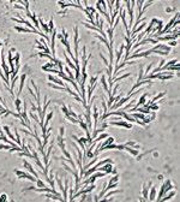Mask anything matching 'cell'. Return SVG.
Listing matches in <instances>:
<instances>
[{
    "instance_id": "cell-1",
    "label": "cell",
    "mask_w": 180,
    "mask_h": 202,
    "mask_svg": "<svg viewBox=\"0 0 180 202\" xmlns=\"http://www.w3.org/2000/svg\"><path fill=\"white\" fill-rule=\"evenodd\" d=\"M170 190H174V186H173V184H172V180L170 179H166L161 184V188H160V191L157 192V196H156V198H155V201L154 202H158L162 197H164L167 194H168Z\"/></svg>"
},
{
    "instance_id": "cell-2",
    "label": "cell",
    "mask_w": 180,
    "mask_h": 202,
    "mask_svg": "<svg viewBox=\"0 0 180 202\" xmlns=\"http://www.w3.org/2000/svg\"><path fill=\"white\" fill-rule=\"evenodd\" d=\"M0 53H1V69H3V73H4V76H5V79H6V84H4L6 88H7V86L10 84V69H9V66L6 65V60H5V51L1 48V51H0Z\"/></svg>"
},
{
    "instance_id": "cell-3",
    "label": "cell",
    "mask_w": 180,
    "mask_h": 202,
    "mask_svg": "<svg viewBox=\"0 0 180 202\" xmlns=\"http://www.w3.org/2000/svg\"><path fill=\"white\" fill-rule=\"evenodd\" d=\"M136 5V1H126L125 3V6L127 9V13H129V17H130V22H129V25L132 27L133 25V21H135V16H133V7ZM127 25V27H129Z\"/></svg>"
},
{
    "instance_id": "cell-4",
    "label": "cell",
    "mask_w": 180,
    "mask_h": 202,
    "mask_svg": "<svg viewBox=\"0 0 180 202\" xmlns=\"http://www.w3.org/2000/svg\"><path fill=\"white\" fill-rule=\"evenodd\" d=\"M73 33H75V37H73V46H75V58L78 59V48H79V33H78V27L75 25L73 27Z\"/></svg>"
},
{
    "instance_id": "cell-5",
    "label": "cell",
    "mask_w": 180,
    "mask_h": 202,
    "mask_svg": "<svg viewBox=\"0 0 180 202\" xmlns=\"http://www.w3.org/2000/svg\"><path fill=\"white\" fill-rule=\"evenodd\" d=\"M15 30H17V31H21V33H34V34H38V35H41L42 37H44L46 40H49L48 35H46L44 33H41V31H38V30H31V29H29V28H25V27H19V25H16L15 27Z\"/></svg>"
},
{
    "instance_id": "cell-6",
    "label": "cell",
    "mask_w": 180,
    "mask_h": 202,
    "mask_svg": "<svg viewBox=\"0 0 180 202\" xmlns=\"http://www.w3.org/2000/svg\"><path fill=\"white\" fill-rule=\"evenodd\" d=\"M84 117H85V124L88 125V129L91 130L93 129V122H91V104H88L87 107H85V113H84Z\"/></svg>"
},
{
    "instance_id": "cell-7",
    "label": "cell",
    "mask_w": 180,
    "mask_h": 202,
    "mask_svg": "<svg viewBox=\"0 0 180 202\" xmlns=\"http://www.w3.org/2000/svg\"><path fill=\"white\" fill-rule=\"evenodd\" d=\"M15 173L19 179H28L30 182H36V178L33 175H29L28 172H24V171H21V170H15Z\"/></svg>"
},
{
    "instance_id": "cell-8",
    "label": "cell",
    "mask_w": 180,
    "mask_h": 202,
    "mask_svg": "<svg viewBox=\"0 0 180 202\" xmlns=\"http://www.w3.org/2000/svg\"><path fill=\"white\" fill-rule=\"evenodd\" d=\"M55 36H56V30L54 29V30L52 31V38L49 40V41H50V48H49L50 49V54H52V57H53L54 59L56 58V51H55Z\"/></svg>"
},
{
    "instance_id": "cell-9",
    "label": "cell",
    "mask_w": 180,
    "mask_h": 202,
    "mask_svg": "<svg viewBox=\"0 0 180 202\" xmlns=\"http://www.w3.org/2000/svg\"><path fill=\"white\" fill-rule=\"evenodd\" d=\"M153 185V182H148V183H144L143 184V188H142V198L144 201H148V195H149V189L150 186Z\"/></svg>"
},
{
    "instance_id": "cell-10",
    "label": "cell",
    "mask_w": 180,
    "mask_h": 202,
    "mask_svg": "<svg viewBox=\"0 0 180 202\" xmlns=\"http://www.w3.org/2000/svg\"><path fill=\"white\" fill-rule=\"evenodd\" d=\"M124 48H125V45L121 42V44L119 45V48L116 49V54H115V67L119 65L120 59H121V55L124 54Z\"/></svg>"
},
{
    "instance_id": "cell-11",
    "label": "cell",
    "mask_w": 180,
    "mask_h": 202,
    "mask_svg": "<svg viewBox=\"0 0 180 202\" xmlns=\"http://www.w3.org/2000/svg\"><path fill=\"white\" fill-rule=\"evenodd\" d=\"M109 124H112L114 126H121V128H125V129H131L132 128L131 123H129V122H126L124 119L118 120V122H109Z\"/></svg>"
},
{
    "instance_id": "cell-12",
    "label": "cell",
    "mask_w": 180,
    "mask_h": 202,
    "mask_svg": "<svg viewBox=\"0 0 180 202\" xmlns=\"http://www.w3.org/2000/svg\"><path fill=\"white\" fill-rule=\"evenodd\" d=\"M156 196H157V189H156V186L151 185V186H150V189H149L148 201H149V202H154V201H155V198H156Z\"/></svg>"
},
{
    "instance_id": "cell-13",
    "label": "cell",
    "mask_w": 180,
    "mask_h": 202,
    "mask_svg": "<svg viewBox=\"0 0 180 202\" xmlns=\"http://www.w3.org/2000/svg\"><path fill=\"white\" fill-rule=\"evenodd\" d=\"M48 81L50 83H54V84H58V86H61V87H65L66 83L64 82V81H61V79H59L56 76H54V75H48Z\"/></svg>"
},
{
    "instance_id": "cell-14",
    "label": "cell",
    "mask_w": 180,
    "mask_h": 202,
    "mask_svg": "<svg viewBox=\"0 0 180 202\" xmlns=\"http://www.w3.org/2000/svg\"><path fill=\"white\" fill-rule=\"evenodd\" d=\"M23 166H24V167H25V170H28V171H29V172H30V173H31V175H33L35 178H38V173L33 169V165L30 164L29 161L24 160V161H23Z\"/></svg>"
},
{
    "instance_id": "cell-15",
    "label": "cell",
    "mask_w": 180,
    "mask_h": 202,
    "mask_svg": "<svg viewBox=\"0 0 180 202\" xmlns=\"http://www.w3.org/2000/svg\"><path fill=\"white\" fill-rule=\"evenodd\" d=\"M151 54V52H150V49H147V51H143V52H141V53H136V54H131V57H129V59H133V58H141V57H143V58H147L148 55ZM127 59V60H129Z\"/></svg>"
},
{
    "instance_id": "cell-16",
    "label": "cell",
    "mask_w": 180,
    "mask_h": 202,
    "mask_svg": "<svg viewBox=\"0 0 180 202\" xmlns=\"http://www.w3.org/2000/svg\"><path fill=\"white\" fill-rule=\"evenodd\" d=\"M164 95H166V92H161V93L156 94V95H155V96H154V98L151 99V100H149V101H147V102H145V105H147L148 107H149V106H150V105L155 104V102H156V101H157L158 99H161V98H162V96H164Z\"/></svg>"
},
{
    "instance_id": "cell-17",
    "label": "cell",
    "mask_w": 180,
    "mask_h": 202,
    "mask_svg": "<svg viewBox=\"0 0 180 202\" xmlns=\"http://www.w3.org/2000/svg\"><path fill=\"white\" fill-rule=\"evenodd\" d=\"M93 118H94V126L96 128L97 126V122H98V118H100V112H98V107L96 105H94L93 107Z\"/></svg>"
},
{
    "instance_id": "cell-18",
    "label": "cell",
    "mask_w": 180,
    "mask_h": 202,
    "mask_svg": "<svg viewBox=\"0 0 180 202\" xmlns=\"http://www.w3.org/2000/svg\"><path fill=\"white\" fill-rule=\"evenodd\" d=\"M19 79H21V82H19V88H18V92H17V98L21 95V93L23 92V88H24V82H25V79H27V73H23L22 76L19 77Z\"/></svg>"
},
{
    "instance_id": "cell-19",
    "label": "cell",
    "mask_w": 180,
    "mask_h": 202,
    "mask_svg": "<svg viewBox=\"0 0 180 202\" xmlns=\"http://www.w3.org/2000/svg\"><path fill=\"white\" fill-rule=\"evenodd\" d=\"M13 104H15V107H16V111L18 114H21L22 113V107H23V102L22 100L19 98H16L15 100H13Z\"/></svg>"
},
{
    "instance_id": "cell-20",
    "label": "cell",
    "mask_w": 180,
    "mask_h": 202,
    "mask_svg": "<svg viewBox=\"0 0 180 202\" xmlns=\"http://www.w3.org/2000/svg\"><path fill=\"white\" fill-rule=\"evenodd\" d=\"M175 195H176V191H175V189H174V190H170V192H168V194H167L166 196H164V197H162V198H161V200H160V201H158V202H166V201H170V200H172V198H173V197H174Z\"/></svg>"
},
{
    "instance_id": "cell-21",
    "label": "cell",
    "mask_w": 180,
    "mask_h": 202,
    "mask_svg": "<svg viewBox=\"0 0 180 202\" xmlns=\"http://www.w3.org/2000/svg\"><path fill=\"white\" fill-rule=\"evenodd\" d=\"M37 21H38V24H41V27H40V28H42V29H43L44 33H46V35H47V34H50V31H49V29H48V24H46V23L43 22L42 17L40 16L37 18Z\"/></svg>"
},
{
    "instance_id": "cell-22",
    "label": "cell",
    "mask_w": 180,
    "mask_h": 202,
    "mask_svg": "<svg viewBox=\"0 0 180 202\" xmlns=\"http://www.w3.org/2000/svg\"><path fill=\"white\" fill-rule=\"evenodd\" d=\"M100 81H101V84L103 86V90L106 92V93H108V94H109L108 82H107V78H106V76H104V75H102V77L100 78Z\"/></svg>"
},
{
    "instance_id": "cell-23",
    "label": "cell",
    "mask_w": 180,
    "mask_h": 202,
    "mask_svg": "<svg viewBox=\"0 0 180 202\" xmlns=\"http://www.w3.org/2000/svg\"><path fill=\"white\" fill-rule=\"evenodd\" d=\"M64 59H65V61H66V64H67V66L70 67V69H76V66H75V64H73V61H72L70 58H69V55L66 54V52L64 51Z\"/></svg>"
},
{
    "instance_id": "cell-24",
    "label": "cell",
    "mask_w": 180,
    "mask_h": 202,
    "mask_svg": "<svg viewBox=\"0 0 180 202\" xmlns=\"http://www.w3.org/2000/svg\"><path fill=\"white\" fill-rule=\"evenodd\" d=\"M108 136H109V135L107 134V132H102V134H100V135H98V137H96V138H95V140H93V141H94V142H96V143H100L102 140H106Z\"/></svg>"
},
{
    "instance_id": "cell-25",
    "label": "cell",
    "mask_w": 180,
    "mask_h": 202,
    "mask_svg": "<svg viewBox=\"0 0 180 202\" xmlns=\"http://www.w3.org/2000/svg\"><path fill=\"white\" fill-rule=\"evenodd\" d=\"M97 161H98V156H95V158H94L93 160H91V161L89 163V164H87L85 166H84V167H83V172H85V171H87L88 169H90V167H91V166H93L94 164H96Z\"/></svg>"
},
{
    "instance_id": "cell-26",
    "label": "cell",
    "mask_w": 180,
    "mask_h": 202,
    "mask_svg": "<svg viewBox=\"0 0 180 202\" xmlns=\"http://www.w3.org/2000/svg\"><path fill=\"white\" fill-rule=\"evenodd\" d=\"M3 130L5 131V132H6V135H7L9 137H10V138H11L12 141H16V137L13 136V135H12V132H11V130H10V128H9V126H7V125H4Z\"/></svg>"
},
{
    "instance_id": "cell-27",
    "label": "cell",
    "mask_w": 180,
    "mask_h": 202,
    "mask_svg": "<svg viewBox=\"0 0 180 202\" xmlns=\"http://www.w3.org/2000/svg\"><path fill=\"white\" fill-rule=\"evenodd\" d=\"M124 146H125V144H124ZM124 150H126L127 153H130L131 155H133V156H137L138 153H139V152H138V149H133V148L126 147V146H125V149H124Z\"/></svg>"
},
{
    "instance_id": "cell-28",
    "label": "cell",
    "mask_w": 180,
    "mask_h": 202,
    "mask_svg": "<svg viewBox=\"0 0 180 202\" xmlns=\"http://www.w3.org/2000/svg\"><path fill=\"white\" fill-rule=\"evenodd\" d=\"M137 79H138L137 82L144 81V67H143V65H141V67H139V75H138V78H137Z\"/></svg>"
},
{
    "instance_id": "cell-29",
    "label": "cell",
    "mask_w": 180,
    "mask_h": 202,
    "mask_svg": "<svg viewBox=\"0 0 180 202\" xmlns=\"http://www.w3.org/2000/svg\"><path fill=\"white\" fill-rule=\"evenodd\" d=\"M42 71H46V70H49V69H55L54 67V63H47V64H44V65H42Z\"/></svg>"
},
{
    "instance_id": "cell-30",
    "label": "cell",
    "mask_w": 180,
    "mask_h": 202,
    "mask_svg": "<svg viewBox=\"0 0 180 202\" xmlns=\"http://www.w3.org/2000/svg\"><path fill=\"white\" fill-rule=\"evenodd\" d=\"M61 112L64 113L65 118L70 117V113H69V106H66V105H63V106H61Z\"/></svg>"
},
{
    "instance_id": "cell-31",
    "label": "cell",
    "mask_w": 180,
    "mask_h": 202,
    "mask_svg": "<svg viewBox=\"0 0 180 202\" xmlns=\"http://www.w3.org/2000/svg\"><path fill=\"white\" fill-rule=\"evenodd\" d=\"M19 60H21V53L19 52H16V54L13 55V64H19Z\"/></svg>"
},
{
    "instance_id": "cell-32",
    "label": "cell",
    "mask_w": 180,
    "mask_h": 202,
    "mask_svg": "<svg viewBox=\"0 0 180 202\" xmlns=\"http://www.w3.org/2000/svg\"><path fill=\"white\" fill-rule=\"evenodd\" d=\"M29 115H30V117H31L34 120H35V123H40V119H38L37 114H36V112H33V111H30V112H29Z\"/></svg>"
},
{
    "instance_id": "cell-33",
    "label": "cell",
    "mask_w": 180,
    "mask_h": 202,
    "mask_svg": "<svg viewBox=\"0 0 180 202\" xmlns=\"http://www.w3.org/2000/svg\"><path fill=\"white\" fill-rule=\"evenodd\" d=\"M102 108H103V113H102V115L106 114L107 112H108V108H107V104H106V101H104V96L102 95Z\"/></svg>"
},
{
    "instance_id": "cell-34",
    "label": "cell",
    "mask_w": 180,
    "mask_h": 202,
    "mask_svg": "<svg viewBox=\"0 0 180 202\" xmlns=\"http://www.w3.org/2000/svg\"><path fill=\"white\" fill-rule=\"evenodd\" d=\"M36 185H37V188H44V186H46V184H44V182L42 179L36 178Z\"/></svg>"
},
{
    "instance_id": "cell-35",
    "label": "cell",
    "mask_w": 180,
    "mask_h": 202,
    "mask_svg": "<svg viewBox=\"0 0 180 202\" xmlns=\"http://www.w3.org/2000/svg\"><path fill=\"white\" fill-rule=\"evenodd\" d=\"M158 108H160V104H153L149 106V109H150V111H157Z\"/></svg>"
},
{
    "instance_id": "cell-36",
    "label": "cell",
    "mask_w": 180,
    "mask_h": 202,
    "mask_svg": "<svg viewBox=\"0 0 180 202\" xmlns=\"http://www.w3.org/2000/svg\"><path fill=\"white\" fill-rule=\"evenodd\" d=\"M48 29H49V31L52 33L53 30H54L55 28H54V24H53V17L50 18V21H49V24H48Z\"/></svg>"
},
{
    "instance_id": "cell-37",
    "label": "cell",
    "mask_w": 180,
    "mask_h": 202,
    "mask_svg": "<svg viewBox=\"0 0 180 202\" xmlns=\"http://www.w3.org/2000/svg\"><path fill=\"white\" fill-rule=\"evenodd\" d=\"M10 148H12L11 146H9V144H3V143H0V149H3V150H10Z\"/></svg>"
},
{
    "instance_id": "cell-38",
    "label": "cell",
    "mask_w": 180,
    "mask_h": 202,
    "mask_svg": "<svg viewBox=\"0 0 180 202\" xmlns=\"http://www.w3.org/2000/svg\"><path fill=\"white\" fill-rule=\"evenodd\" d=\"M97 79H98V77H97V76L91 77V78H90V82H89V86H94L95 83L97 82Z\"/></svg>"
},
{
    "instance_id": "cell-39",
    "label": "cell",
    "mask_w": 180,
    "mask_h": 202,
    "mask_svg": "<svg viewBox=\"0 0 180 202\" xmlns=\"http://www.w3.org/2000/svg\"><path fill=\"white\" fill-rule=\"evenodd\" d=\"M151 67H153V63H150V64L147 66V69L144 70V77H145L148 73H149V71H150V69H151Z\"/></svg>"
},
{
    "instance_id": "cell-40",
    "label": "cell",
    "mask_w": 180,
    "mask_h": 202,
    "mask_svg": "<svg viewBox=\"0 0 180 202\" xmlns=\"http://www.w3.org/2000/svg\"><path fill=\"white\" fill-rule=\"evenodd\" d=\"M0 202H7V195L6 194H1L0 195Z\"/></svg>"
},
{
    "instance_id": "cell-41",
    "label": "cell",
    "mask_w": 180,
    "mask_h": 202,
    "mask_svg": "<svg viewBox=\"0 0 180 202\" xmlns=\"http://www.w3.org/2000/svg\"><path fill=\"white\" fill-rule=\"evenodd\" d=\"M100 57H101V59H102V61H103V63H104V65H106V66H107V67H108V60H107V59H106V58H104V55L102 54V53H100Z\"/></svg>"
},
{
    "instance_id": "cell-42",
    "label": "cell",
    "mask_w": 180,
    "mask_h": 202,
    "mask_svg": "<svg viewBox=\"0 0 180 202\" xmlns=\"http://www.w3.org/2000/svg\"><path fill=\"white\" fill-rule=\"evenodd\" d=\"M66 119H67V120H70V122H71V123H73V124H78V123H79V122H78V120H77L76 118H72V117H67Z\"/></svg>"
},
{
    "instance_id": "cell-43",
    "label": "cell",
    "mask_w": 180,
    "mask_h": 202,
    "mask_svg": "<svg viewBox=\"0 0 180 202\" xmlns=\"http://www.w3.org/2000/svg\"><path fill=\"white\" fill-rule=\"evenodd\" d=\"M176 45H178V40H172L168 44V46L169 47H173V46H176Z\"/></svg>"
},
{
    "instance_id": "cell-44",
    "label": "cell",
    "mask_w": 180,
    "mask_h": 202,
    "mask_svg": "<svg viewBox=\"0 0 180 202\" xmlns=\"http://www.w3.org/2000/svg\"><path fill=\"white\" fill-rule=\"evenodd\" d=\"M64 134H65V128H64V126H60L59 135H60V136H64Z\"/></svg>"
},
{
    "instance_id": "cell-45",
    "label": "cell",
    "mask_w": 180,
    "mask_h": 202,
    "mask_svg": "<svg viewBox=\"0 0 180 202\" xmlns=\"http://www.w3.org/2000/svg\"><path fill=\"white\" fill-rule=\"evenodd\" d=\"M24 11H25V13H27V16L29 18H33V13L30 12V10H24Z\"/></svg>"
},
{
    "instance_id": "cell-46",
    "label": "cell",
    "mask_w": 180,
    "mask_h": 202,
    "mask_svg": "<svg viewBox=\"0 0 180 202\" xmlns=\"http://www.w3.org/2000/svg\"><path fill=\"white\" fill-rule=\"evenodd\" d=\"M0 104L3 105V106H4L5 108H7V105H6V102L4 101V100H3V99H1V95H0Z\"/></svg>"
},
{
    "instance_id": "cell-47",
    "label": "cell",
    "mask_w": 180,
    "mask_h": 202,
    "mask_svg": "<svg viewBox=\"0 0 180 202\" xmlns=\"http://www.w3.org/2000/svg\"><path fill=\"white\" fill-rule=\"evenodd\" d=\"M166 12H167V13L173 12V7H169V6H168V7H166Z\"/></svg>"
},
{
    "instance_id": "cell-48",
    "label": "cell",
    "mask_w": 180,
    "mask_h": 202,
    "mask_svg": "<svg viewBox=\"0 0 180 202\" xmlns=\"http://www.w3.org/2000/svg\"><path fill=\"white\" fill-rule=\"evenodd\" d=\"M157 178H158V180H160V179L162 180V179H163V176H162V175H158V176H157Z\"/></svg>"
},
{
    "instance_id": "cell-49",
    "label": "cell",
    "mask_w": 180,
    "mask_h": 202,
    "mask_svg": "<svg viewBox=\"0 0 180 202\" xmlns=\"http://www.w3.org/2000/svg\"><path fill=\"white\" fill-rule=\"evenodd\" d=\"M138 202H141V200H138Z\"/></svg>"
}]
</instances>
